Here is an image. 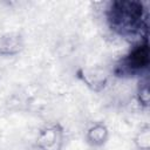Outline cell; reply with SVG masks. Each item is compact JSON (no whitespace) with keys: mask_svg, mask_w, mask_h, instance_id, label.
I'll return each mask as SVG.
<instances>
[{"mask_svg":"<svg viewBox=\"0 0 150 150\" xmlns=\"http://www.w3.org/2000/svg\"><path fill=\"white\" fill-rule=\"evenodd\" d=\"M145 12L141 2L115 1L108 11L111 28L123 35H134L145 28Z\"/></svg>","mask_w":150,"mask_h":150,"instance_id":"6da1fadb","label":"cell"},{"mask_svg":"<svg viewBox=\"0 0 150 150\" xmlns=\"http://www.w3.org/2000/svg\"><path fill=\"white\" fill-rule=\"evenodd\" d=\"M148 55H149V53H148L146 42L143 45H138L124 59V61L122 63V68L124 69V71H129V73L139 71L146 67V64L149 62Z\"/></svg>","mask_w":150,"mask_h":150,"instance_id":"7a4b0ae2","label":"cell"},{"mask_svg":"<svg viewBox=\"0 0 150 150\" xmlns=\"http://www.w3.org/2000/svg\"><path fill=\"white\" fill-rule=\"evenodd\" d=\"M141 101L146 104L148 100H149V89H148V83H143V86H141Z\"/></svg>","mask_w":150,"mask_h":150,"instance_id":"3957f363","label":"cell"}]
</instances>
